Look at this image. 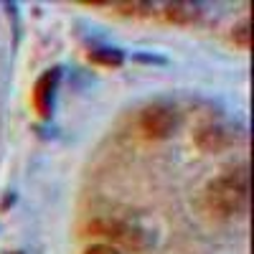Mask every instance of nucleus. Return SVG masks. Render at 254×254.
I'll return each mask as SVG.
<instances>
[{"instance_id": "f257e3e1", "label": "nucleus", "mask_w": 254, "mask_h": 254, "mask_svg": "<svg viewBox=\"0 0 254 254\" xmlns=\"http://www.w3.org/2000/svg\"><path fill=\"white\" fill-rule=\"evenodd\" d=\"M208 206L221 216H237L249 203V173L247 165L231 168L208 183Z\"/></svg>"}, {"instance_id": "f03ea898", "label": "nucleus", "mask_w": 254, "mask_h": 254, "mask_svg": "<svg viewBox=\"0 0 254 254\" xmlns=\"http://www.w3.org/2000/svg\"><path fill=\"white\" fill-rule=\"evenodd\" d=\"M176 110L171 104H150L142 117H140V127L147 137H168L176 130Z\"/></svg>"}, {"instance_id": "7ed1b4c3", "label": "nucleus", "mask_w": 254, "mask_h": 254, "mask_svg": "<svg viewBox=\"0 0 254 254\" xmlns=\"http://www.w3.org/2000/svg\"><path fill=\"white\" fill-rule=\"evenodd\" d=\"M56 79H59V71H46L36 81V89H33V104L41 117H49L51 115V107H54V87H56Z\"/></svg>"}, {"instance_id": "20e7f679", "label": "nucleus", "mask_w": 254, "mask_h": 254, "mask_svg": "<svg viewBox=\"0 0 254 254\" xmlns=\"http://www.w3.org/2000/svg\"><path fill=\"white\" fill-rule=\"evenodd\" d=\"M171 20H193L196 15H198V10H196V5H186V3H176V5H168V13H165Z\"/></svg>"}, {"instance_id": "39448f33", "label": "nucleus", "mask_w": 254, "mask_h": 254, "mask_svg": "<svg viewBox=\"0 0 254 254\" xmlns=\"http://www.w3.org/2000/svg\"><path fill=\"white\" fill-rule=\"evenodd\" d=\"M234 41L242 46V49H249L252 46V31H249V20H242V23L234 28Z\"/></svg>"}, {"instance_id": "423d86ee", "label": "nucleus", "mask_w": 254, "mask_h": 254, "mask_svg": "<svg viewBox=\"0 0 254 254\" xmlns=\"http://www.w3.org/2000/svg\"><path fill=\"white\" fill-rule=\"evenodd\" d=\"M84 254H120V252L110 244H92L89 249H84Z\"/></svg>"}]
</instances>
